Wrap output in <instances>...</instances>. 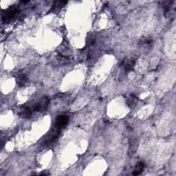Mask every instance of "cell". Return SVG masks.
<instances>
[{"mask_svg": "<svg viewBox=\"0 0 176 176\" xmlns=\"http://www.w3.org/2000/svg\"><path fill=\"white\" fill-rule=\"evenodd\" d=\"M18 11L19 10L16 9V8H10L3 15V17H2L3 21L4 22H9V21H11L15 17V16L17 14Z\"/></svg>", "mask_w": 176, "mask_h": 176, "instance_id": "6da1fadb", "label": "cell"}, {"mask_svg": "<svg viewBox=\"0 0 176 176\" xmlns=\"http://www.w3.org/2000/svg\"><path fill=\"white\" fill-rule=\"evenodd\" d=\"M33 110H34V111H35V112H39L40 110H43L41 102H37V103L35 104L34 105Z\"/></svg>", "mask_w": 176, "mask_h": 176, "instance_id": "30bf717a", "label": "cell"}, {"mask_svg": "<svg viewBox=\"0 0 176 176\" xmlns=\"http://www.w3.org/2000/svg\"><path fill=\"white\" fill-rule=\"evenodd\" d=\"M152 43H153V40L150 39V38L143 39L142 41L140 42V44L144 47H150L152 45Z\"/></svg>", "mask_w": 176, "mask_h": 176, "instance_id": "9c48e42d", "label": "cell"}, {"mask_svg": "<svg viewBox=\"0 0 176 176\" xmlns=\"http://www.w3.org/2000/svg\"><path fill=\"white\" fill-rule=\"evenodd\" d=\"M138 101V98L136 95H135V94H131L129 98L127 99V103L130 108H134L136 106Z\"/></svg>", "mask_w": 176, "mask_h": 176, "instance_id": "5b68a950", "label": "cell"}, {"mask_svg": "<svg viewBox=\"0 0 176 176\" xmlns=\"http://www.w3.org/2000/svg\"><path fill=\"white\" fill-rule=\"evenodd\" d=\"M16 81H17V83L19 87H23L28 82V78L25 74H21L17 76Z\"/></svg>", "mask_w": 176, "mask_h": 176, "instance_id": "8992f818", "label": "cell"}, {"mask_svg": "<svg viewBox=\"0 0 176 176\" xmlns=\"http://www.w3.org/2000/svg\"><path fill=\"white\" fill-rule=\"evenodd\" d=\"M121 66L123 67L124 71L127 72H129L134 69L135 66V60H134V59H131V60L124 59V60L122 61Z\"/></svg>", "mask_w": 176, "mask_h": 176, "instance_id": "277c9868", "label": "cell"}, {"mask_svg": "<svg viewBox=\"0 0 176 176\" xmlns=\"http://www.w3.org/2000/svg\"><path fill=\"white\" fill-rule=\"evenodd\" d=\"M69 122V117L66 115H59L56 119L55 126L57 129L63 128Z\"/></svg>", "mask_w": 176, "mask_h": 176, "instance_id": "7a4b0ae2", "label": "cell"}, {"mask_svg": "<svg viewBox=\"0 0 176 176\" xmlns=\"http://www.w3.org/2000/svg\"><path fill=\"white\" fill-rule=\"evenodd\" d=\"M138 146V142L136 137H132L129 140V157L133 156L135 153L136 152Z\"/></svg>", "mask_w": 176, "mask_h": 176, "instance_id": "3957f363", "label": "cell"}, {"mask_svg": "<svg viewBox=\"0 0 176 176\" xmlns=\"http://www.w3.org/2000/svg\"><path fill=\"white\" fill-rule=\"evenodd\" d=\"M32 111L31 110V108L28 107H23L21 110V116L23 118H30L32 116Z\"/></svg>", "mask_w": 176, "mask_h": 176, "instance_id": "ba28073f", "label": "cell"}, {"mask_svg": "<svg viewBox=\"0 0 176 176\" xmlns=\"http://www.w3.org/2000/svg\"><path fill=\"white\" fill-rule=\"evenodd\" d=\"M145 168V163L143 162H139L138 163L136 164V168H135L134 171L132 173L133 175H140L142 173L143 170Z\"/></svg>", "mask_w": 176, "mask_h": 176, "instance_id": "52a82bcc", "label": "cell"}]
</instances>
